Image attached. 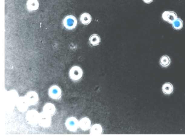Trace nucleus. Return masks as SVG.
I'll list each match as a JSON object with an SVG mask.
<instances>
[{"mask_svg": "<svg viewBox=\"0 0 185 140\" xmlns=\"http://www.w3.org/2000/svg\"><path fill=\"white\" fill-rule=\"evenodd\" d=\"M18 94L15 90H12L8 92L7 95V105L8 109L11 111L14 109L19 99Z\"/></svg>", "mask_w": 185, "mask_h": 140, "instance_id": "f257e3e1", "label": "nucleus"}, {"mask_svg": "<svg viewBox=\"0 0 185 140\" xmlns=\"http://www.w3.org/2000/svg\"><path fill=\"white\" fill-rule=\"evenodd\" d=\"M63 24L66 29L71 30L76 28L78 24V21L75 17L70 15H67L63 19Z\"/></svg>", "mask_w": 185, "mask_h": 140, "instance_id": "f03ea898", "label": "nucleus"}, {"mask_svg": "<svg viewBox=\"0 0 185 140\" xmlns=\"http://www.w3.org/2000/svg\"><path fill=\"white\" fill-rule=\"evenodd\" d=\"M51 123V116L43 111L39 114L38 124L44 128H48Z\"/></svg>", "mask_w": 185, "mask_h": 140, "instance_id": "7ed1b4c3", "label": "nucleus"}, {"mask_svg": "<svg viewBox=\"0 0 185 140\" xmlns=\"http://www.w3.org/2000/svg\"><path fill=\"white\" fill-rule=\"evenodd\" d=\"M39 117V114L38 113V112L36 110L33 109L28 112L26 116V119L28 124L35 125L38 123Z\"/></svg>", "mask_w": 185, "mask_h": 140, "instance_id": "20e7f679", "label": "nucleus"}, {"mask_svg": "<svg viewBox=\"0 0 185 140\" xmlns=\"http://www.w3.org/2000/svg\"><path fill=\"white\" fill-rule=\"evenodd\" d=\"M69 75L71 79L77 81L80 80L83 76V70L79 66H74L71 68L69 72Z\"/></svg>", "mask_w": 185, "mask_h": 140, "instance_id": "39448f33", "label": "nucleus"}, {"mask_svg": "<svg viewBox=\"0 0 185 140\" xmlns=\"http://www.w3.org/2000/svg\"><path fill=\"white\" fill-rule=\"evenodd\" d=\"M67 129L71 132H75L79 127V121L75 117H70L66 121Z\"/></svg>", "mask_w": 185, "mask_h": 140, "instance_id": "423d86ee", "label": "nucleus"}, {"mask_svg": "<svg viewBox=\"0 0 185 140\" xmlns=\"http://www.w3.org/2000/svg\"><path fill=\"white\" fill-rule=\"evenodd\" d=\"M162 18L166 22L172 24L178 18V15L173 11H165L162 15Z\"/></svg>", "mask_w": 185, "mask_h": 140, "instance_id": "0eeeda50", "label": "nucleus"}, {"mask_svg": "<svg viewBox=\"0 0 185 140\" xmlns=\"http://www.w3.org/2000/svg\"><path fill=\"white\" fill-rule=\"evenodd\" d=\"M48 95L52 99L58 100L61 97L62 91L57 86H53L48 90Z\"/></svg>", "mask_w": 185, "mask_h": 140, "instance_id": "6e6552de", "label": "nucleus"}, {"mask_svg": "<svg viewBox=\"0 0 185 140\" xmlns=\"http://www.w3.org/2000/svg\"><path fill=\"white\" fill-rule=\"evenodd\" d=\"M16 106L19 111L24 112L28 109L29 104L26 97H19Z\"/></svg>", "mask_w": 185, "mask_h": 140, "instance_id": "1a4fd4ad", "label": "nucleus"}, {"mask_svg": "<svg viewBox=\"0 0 185 140\" xmlns=\"http://www.w3.org/2000/svg\"><path fill=\"white\" fill-rule=\"evenodd\" d=\"M25 97L27 99L29 106H34L38 103L39 98L37 92L30 91L26 94Z\"/></svg>", "mask_w": 185, "mask_h": 140, "instance_id": "9d476101", "label": "nucleus"}, {"mask_svg": "<svg viewBox=\"0 0 185 140\" xmlns=\"http://www.w3.org/2000/svg\"><path fill=\"white\" fill-rule=\"evenodd\" d=\"M91 122L90 120L87 117H84L81 119L79 121V127L83 131H87L91 128Z\"/></svg>", "mask_w": 185, "mask_h": 140, "instance_id": "9b49d317", "label": "nucleus"}, {"mask_svg": "<svg viewBox=\"0 0 185 140\" xmlns=\"http://www.w3.org/2000/svg\"><path fill=\"white\" fill-rule=\"evenodd\" d=\"M39 4L38 0H28L26 8L30 11H33L38 9Z\"/></svg>", "mask_w": 185, "mask_h": 140, "instance_id": "f8f14e48", "label": "nucleus"}, {"mask_svg": "<svg viewBox=\"0 0 185 140\" xmlns=\"http://www.w3.org/2000/svg\"><path fill=\"white\" fill-rule=\"evenodd\" d=\"M43 111L51 116L55 115L56 111L55 106L51 103H47L43 108Z\"/></svg>", "mask_w": 185, "mask_h": 140, "instance_id": "ddd939ff", "label": "nucleus"}, {"mask_svg": "<svg viewBox=\"0 0 185 140\" xmlns=\"http://www.w3.org/2000/svg\"><path fill=\"white\" fill-rule=\"evenodd\" d=\"M174 91L173 85L170 82L164 83L162 87V91L166 95L171 94Z\"/></svg>", "mask_w": 185, "mask_h": 140, "instance_id": "4468645a", "label": "nucleus"}, {"mask_svg": "<svg viewBox=\"0 0 185 140\" xmlns=\"http://www.w3.org/2000/svg\"><path fill=\"white\" fill-rule=\"evenodd\" d=\"M80 21L82 24L88 25L90 24L92 21V17L89 13H84L81 15Z\"/></svg>", "mask_w": 185, "mask_h": 140, "instance_id": "2eb2a0df", "label": "nucleus"}, {"mask_svg": "<svg viewBox=\"0 0 185 140\" xmlns=\"http://www.w3.org/2000/svg\"><path fill=\"white\" fill-rule=\"evenodd\" d=\"M103 132V128L100 124H95L91 128L90 134L92 135H101Z\"/></svg>", "mask_w": 185, "mask_h": 140, "instance_id": "dca6fc26", "label": "nucleus"}, {"mask_svg": "<svg viewBox=\"0 0 185 140\" xmlns=\"http://www.w3.org/2000/svg\"><path fill=\"white\" fill-rule=\"evenodd\" d=\"M170 63V58L167 55H164L160 59V64L162 67H167Z\"/></svg>", "mask_w": 185, "mask_h": 140, "instance_id": "f3484780", "label": "nucleus"}, {"mask_svg": "<svg viewBox=\"0 0 185 140\" xmlns=\"http://www.w3.org/2000/svg\"><path fill=\"white\" fill-rule=\"evenodd\" d=\"M89 41L92 46H96L99 45L101 42V38L99 35L96 34H92L91 35L89 38Z\"/></svg>", "mask_w": 185, "mask_h": 140, "instance_id": "a211bd4d", "label": "nucleus"}, {"mask_svg": "<svg viewBox=\"0 0 185 140\" xmlns=\"http://www.w3.org/2000/svg\"><path fill=\"white\" fill-rule=\"evenodd\" d=\"M171 24L173 29H175L176 30H180L183 27V22L180 18H178L173 22V24Z\"/></svg>", "mask_w": 185, "mask_h": 140, "instance_id": "6ab92c4d", "label": "nucleus"}, {"mask_svg": "<svg viewBox=\"0 0 185 140\" xmlns=\"http://www.w3.org/2000/svg\"><path fill=\"white\" fill-rule=\"evenodd\" d=\"M143 1H144V3H145L147 4H150L153 1V0H143Z\"/></svg>", "mask_w": 185, "mask_h": 140, "instance_id": "aec40b11", "label": "nucleus"}]
</instances>
